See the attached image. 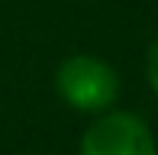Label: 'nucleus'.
<instances>
[{
	"instance_id": "nucleus-3",
	"label": "nucleus",
	"mask_w": 158,
	"mask_h": 155,
	"mask_svg": "<svg viewBox=\"0 0 158 155\" xmlns=\"http://www.w3.org/2000/svg\"><path fill=\"white\" fill-rule=\"evenodd\" d=\"M145 74H148V84H152L155 97H158V39L148 45V55H145Z\"/></svg>"
},
{
	"instance_id": "nucleus-1",
	"label": "nucleus",
	"mask_w": 158,
	"mask_h": 155,
	"mask_svg": "<svg viewBox=\"0 0 158 155\" xmlns=\"http://www.w3.org/2000/svg\"><path fill=\"white\" fill-rule=\"evenodd\" d=\"M55 87L68 107L103 113L119 97V74L97 55H68L55 71Z\"/></svg>"
},
{
	"instance_id": "nucleus-2",
	"label": "nucleus",
	"mask_w": 158,
	"mask_h": 155,
	"mask_svg": "<svg viewBox=\"0 0 158 155\" xmlns=\"http://www.w3.org/2000/svg\"><path fill=\"white\" fill-rule=\"evenodd\" d=\"M81 155H158V145L142 116L103 110L84 132Z\"/></svg>"
}]
</instances>
